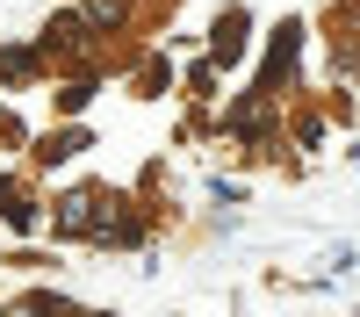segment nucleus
<instances>
[{
  "label": "nucleus",
  "mask_w": 360,
  "mask_h": 317,
  "mask_svg": "<svg viewBox=\"0 0 360 317\" xmlns=\"http://www.w3.org/2000/svg\"><path fill=\"white\" fill-rule=\"evenodd\" d=\"M101 224V188H65L51 202V238H94Z\"/></svg>",
  "instance_id": "f03ea898"
},
{
  "label": "nucleus",
  "mask_w": 360,
  "mask_h": 317,
  "mask_svg": "<svg viewBox=\"0 0 360 317\" xmlns=\"http://www.w3.org/2000/svg\"><path fill=\"white\" fill-rule=\"evenodd\" d=\"M245 58V8L217 15V29H209V65H238Z\"/></svg>",
  "instance_id": "7ed1b4c3"
},
{
  "label": "nucleus",
  "mask_w": 360,
  "mask_h": 317,
  "mask_svg": "<svg viewBox=\"0 0 360 317\" xmlns=\"http://www.w3.org/2000/svg\"><path fill=\"white\" fill-rule=\"evenodd\" d=\"M94 44H101V37H94V29L79 22V8H72V15H51V22H44L37 58H58V65H86V58H94Z\"/></svg>",
  "instance_id": "f257e3e1"
},
{
  "label": "nucleus",
  "mask_w": 360,
  "mask_h": 317,
  "mask_svg": "<svg viewBox=\"0 0 360 317\" xmlns=\"http://www.w3.org/2000/svg\"><path fill=\"white\" fill-rule=\"evenodd\" d=\"M94 86H101V72H94V65H72V79H65V94H58V101H65V115H79L86 101H94Z\"/></svg>",
  "instance_id": "0eeeda50"
},
{
  "label": "nucleus",
  "mask_w": 360,
  "mask_h": 317,
  "mask_svg": "<svg viewBox=\"0 0 360 317\" xmlns=\"http://www.w3.org/2000/svg\"><path fill=\"white\" fill-rule=\"evenodd\" d=\"M37 202H29V188L22 181H0V224H15V231H37Z\"/></svg>",
  "instance_id": "423d86ee"
},
{
  "label": "nucleus",
  "mask_w": 360,
  "mask_h": 317,
  "mask_svg": "<svg viewBox=\"0 0 360 317\" xmlns=\"http://www.w3.org/2000/svg\"><path fill=\"white\" fill-rule=\"evenodd\" d=\"M86 144H94V137H86L79 123H65V130L37 137V166H65V159H79V152H86Z\"/></svg>",
  "instance_id": "20e7f679"
},
{
  "label": "nucleus",
  "mask_w": 360,
  "mask_h": 317,
  "mask_svg": "<svg viewBox=\"0 0 360 317\" xmlns=\"http://www.w3.org/2000/svg\"><path fill=\"white\" fill-rule=\"evenodd\" d=\"M37 79V51H0V86H29Z\"/></svg>",
  "instance_id": "6e6552de"
},
{
  "label": "nucleus",
  "mask_w": 360,
  "mask_h": 317,
  "mask_svg": "<svg viewBox=\"0 0 360 317\" xmlns=\"http://www.w3.org/2000/svg\"><path fill=\"white\" fill-rule=\"evenodd\" d=\"M79 22L94 29V37H123V29H130V0H86Z\"/></svg>",
  "instance_id": "39448f33"
}]
</instances>
